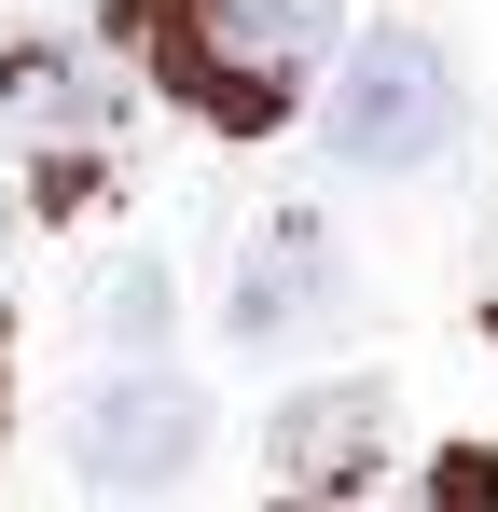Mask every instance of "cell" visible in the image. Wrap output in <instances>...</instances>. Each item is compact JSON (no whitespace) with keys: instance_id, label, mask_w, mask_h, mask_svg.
Instances as JSON below:
<instances>
[{"instance_id":"1","label":"cell","mask_w":498,"mask_h":512,"mask_svg":"<svg viewBox=\"0 0 498 512\" xmlns=\"http://www.w3.org/2000/svg\"><path fill=\"white\" fill-rule=\"evenodd\" d=\"M153 84L222 125V139H277L346 56V0H125Z\"/></svg>"},{"instance_id":"5","label":"cell","mask_w":498,"mask_h":512,"mask_svg":"<svg viewBox=\"0 0 498 512\" xmlns=\"http://www.w3.org/2000/svg\"><path fill=\"white\" fill-rule=\"evenodd\" d=\"M346 319V236L319 208H263L236 250V291H222V333L236 346H291V333H332Z\"/></svg>"},{"instance_id":"8","label":"cell","mask_w":498,"mask_h":512,"mask_svg":"<svg viewBox=\"0 0 498 512\" xmlns=\"http://www.w3.org/2000/svg\"><path fill=\"white\" fill-rule=\"evenodd\" d=\"M415 512H498V457L485 443H443V457L415 471Z\"/></svg>"},{"instance_id":"3","label":"cell","mask_w":498,"mask_h":512,"mask_svg":"<svg viewBox=\"0 0 498 512\" xmlns=\"http://www.w3.org/2000/svg\"><path fill=\"white\" fill-rule=\"evenodd\" d=\"M194 457H208V388L194 374H166V360H125V374H97L70 416V471L97 499H166V485H194Z\"/></svg>"},{"instance_id":"2","label":"cell","mask_w":498,"mask_h":512,"mask_svg":"<svg viewBox=\"0 0 498 512\" xmlns=\"http://www.w3.org/2000/svg\"><path fill=\"white\" fill-rule=\"evenodd\" d=\"M319 139H332V167H360V180H415V167H443L457 139H471V84H457V56L429 42V28H360L346 56H332V84H319Z\"/></svg>"},{"instance_id":"9","label":"cell","mask_w":498,"mask_h":512,"mask_svg":"<svg viewBox=\"0 0 498 512\" xmlns=\"http://www.w3.org/2000/svg\"><path fill=\"white\" fill-rule=\"evenodd\" d=\"M0 263H14V194H0Z\"/></svg>"},{"instance_id":"4","label":"cell","mask_w":498,"mask_h":512,"mask_svg":"<svg viewBox=\"0 0 498 512\" xmlns=\"http://www.w3.org/2000/svg\"><path fill=\"white\" fill-rule=\"evenodd\" d=\"M388 443H402L388 374H319V388H291L263 416V499L277 512H332V499H360L388 471Z\"/></svg>"},{"instance_id":"6","label":"cell","mask_w":498,"mask_h":512,"mask_svg":"<svg viewBox=\"0 0 498 512\" xmlns=\"http://www.w3.org/2000/svg\"><path fill=\"white\" fill-rule=\"evenodd\" d=\"M0 125H28L42 153H97L111 139V84L70 42H0Z\"/></svg>"},{"instance_id":"7","label":"cell","mask_w":498,"mask_h":512,"mask_svg":"<svg viewBox=\"0 0 498 512\" xmlns=\"http://www.w3.org/2000/svg\"><path fill=\"white\" fill-rule=\"evenodd\" d=\"M166 319H180L166 263H111V277H97V333L125 346V360H153V346H166Z\"/></svg>"}]
</instances>
